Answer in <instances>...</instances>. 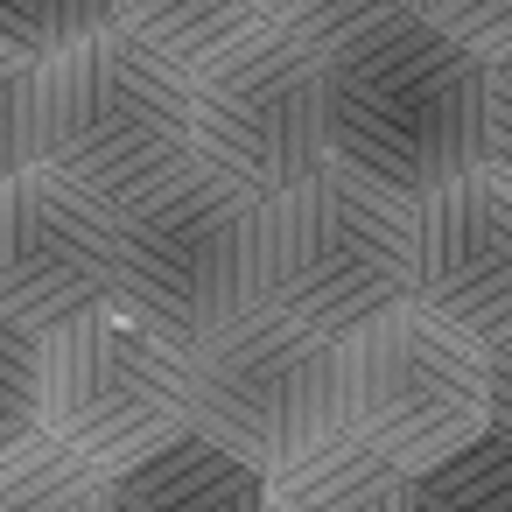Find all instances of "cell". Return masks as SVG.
I'll list each match as a JSON object with an SVG mask.
<instances>
[{"label": "cell", "mask_w": 512, "mask_h": 512, "mask_svg": "<svg viewBox=\"0 0 512 512\" xmlns=\"http://www.w3.org/2000/svg\"><path fill=\"white\" fill-rule=\"evenodd\" d=\"M323 134L337 169L421 204L484 169V64L407 15L323 64Z\"/></svg>", "instance_id": "6da1fadb"}, {"label": "cell", "mask_w": 512, "mask_h": 512, "mask_svg": "<svg viewBox=\"0 0 512 512\" xmlns=\"http://www.w3.org/2000/svg\"><path fill=\"white\" fill-rule=\"evenodd\" d=\"M190 162V71L169 57L106 29L36 64V169L127 211Z\"/></svg>", "instance_id": "7a4b0ae2"}, {"label": "cell", "mask_w": 512, "mask_h": 512, "mask_svg": "<svg viewBox=\"0 0 512 512\" xmlns=\"http://www.w3.org/2000/svg\"><path fill=\"white\" fill-rule=\"evenodd\" d=\"M120 309L183 351L267 309V204L211 169H183L120 211Z\"/></svg>", "instance_id": "3957f363"}, {"label": "cell", "mask_w": 512, "mask_h": 512, "mask_svg": "<svg viewBox=\"0 0 512 512\" xmlns=\"http://www.w3.org/2000/svg\"><path fill=\"white\" fill-rule=\"evenodd\" d=\"M407 225L414 204L337 162L316 169L267 204V309L330 344H351L358 330L414 302Z\"/></svg>", "instance_id": "277c9868"}, {"label": "cell", "mask_w": 512, "mask_h": 512, "mask_svg": "<svg viewBox=\"0 0 512 512\" xmlns=\"http://www.w3.org/2000/svg\"><path fill=\"white\" fill-rule=\"evenodd\" d=\"M190 435L218 442L246 470L281 463L344 435V344L253 309L218 337L190 344Z\"/></svg>", "instance_id": "5b68a950"}, {"label": "cell", "mask_w": 512, "mask_h": 512, "mask_svg": "<svg viewBox=\"0 0 512 512\" xmlns=\"http://www.w3.org/2000/svg\"><path fill=\"white\" fill-rule=\"evenodd\" d=\"M190 428V351L155 323L106 309L43 337V435L99 477Z\"/></svg>", "instance_id": "8992f818"}, {"label": "cell", "mask_w": 512, "mask_h": 512, "mask_svg": "<svg viewBox=\"0 0 512 512\" xmlns=\"http://www.w3.org/2000/svg\"><path fill=\"white\" fill-rule=\"evenodd\" d=\"M491 428L484 351L414 302L344 344V435L421 477Z\"/></svg>", "instance_id": "52a82bcc"}, {"label": "cell", "mask_w": 512, "mask_h": 512, "mask_svg": "<svg viewBox=\"0 0 512 512\" xmlns=\"http://www.w3.org/2000/svg\"><path fill=\"white\" fill-rule=\"evenodd\" d=\"M190 155L197 169L274 204L316 169H330L323 134V57L260 29L190 78Z\"/></svg>", "instance_id": "ba28073f"}, {"label": "cell", "mask_w": 512, "mask_h": 512, "mask_svg": "<svg viewBox=\"0 0 512 512\" xmlns=\"http://www.w3.org/2000/svg\"><path fill=\"white\" fill-rule=\"evenodd\" d=\"M120 309V211L50 169L0 183V316L36 344Z\"/></svg>", "instance_id": "9c48e42d"}, {"label": "cell", "mask_w": 512, "mask_h": 512, "mask_svg": "<svg viewBox=\"0 0 512 512\" xmlns=\"http://www.w3.org/2000/svg\"><path fill=\"white\" fill-rule=\"evenodd\" d=\"M414 309L470 337L477 351L512 337V183L470 169L463 183L414 204L407 225Z\"/></svg>", "instance_id": "30bf717a"}, {"label": "cell", "mask_w": 512, "mask_h": 512, "mask_svg": "<svg viewBox=\"0 0 512 512\" xmlns=\"http://www.w3.org/2000/svg\"><path fill=\"white\" fill-rule=\"evenodd\" d=\"M267 477L204 435H176L106 477V512H260Z\"/></svg>", "instance_id": "8fae6325"}, {"label": "cell", "mask_w": 512, "mask_h": 512, "mask_svg": "<svg viewBox=\"0 0 512 512\" xmlns=\"http://www.w3.org/2000/svg\"><path fill=\"white\" fill-rule=\"evenodd\" d=\"M407 484H414L407 470H393L365 442L337 435V442L281 463L267 477L260 512H407Z\"/></svg>", "instance_id": "7c38bea8"}, {"label": "cell", "mask_w": 512, "mask_h": 512, "mask_svg": "<svg viewBox=\"0 0 512 512\" xmlns=\"http://www.w3.org/2000/svg\"><path fill=\"white\" fill-rule=\"evenodd\" d=\"M113 29L197 78L204 64H218L225 50L253 43L274 22L267 0H113Z\"/></svg>", "instance_id": "4fadbf2b"}, {"label": "cell", "mask_w": 512, "mask_h": 512, "mask_svg": "<svg viewBox=\"0 0 512 512\" xmlns=\"http://www.w3.org/2000/svg\"><path fill=\"white\" fill-rule=\"evenodd\" d=\"M0 512H106V477L50 435H29L0 456Z\"/></svg>", "instance_id": "5bb4252c"}, {"label": "cell", "mask_w": 512, "mask_h": 512, "mask_svg": "<svg viewBox=\"0 0 512 512\" xmlns=\"http://www.w3.org/2000/svg\"><path fill=\"white\" fill-rule=\"evenodd\" d=\"M407 512H512V435L484 428L407 484Z\"/></svg>", "instance_id": "9a60e30c"}, {"label": "cell", "mask_w": 512, "mask_h": 512, "mask_svg": "<svg viewBox=\"0 0 512 512\" xmlns=\"http://www.w3.org/2000/svg\"><path fill=\"white\" fill-rule=\"evenodd\" d=\"M407 15H414V0H267V22L288 43H302L309 57H323V64L337 50H351V43L407 22Z\"/></svg>", "instance_id": "2e32d148"}, {"label": "cell", "mask_w": 512, "mask_h": 512, "mask_svg": "<svg viewBox=\"0 0 512 512\" xmlns=\"http://www.w3.org/2000/svg\"><path fill=\"white\" fill-rule=\"evenodd\" d=\"M113 29V0H0V50H15L29 64L78 50L85 36Z\"/></svg>", "instance_id": "e0dca14e"}, {"label": "cell", "mask_w": 512, "mask_h": 512, "mask_svg": "<svg viewBox=\"0 0 512 512\" xmlns=\"http://www.w3.org/2000/svg\"><path fill=\"white\" fill-rule=\"evenodd\" d=\"M43 435V344L0 316V456Z\"/></svg>", "instance_id": "ac0fdd59"}, {"label": "cell", "mask_w": 512, "mask_h": 512, "mask_svg": "<svg viewBox=\"0 0 512 512\" xmlns=\"http://www.w3.org/2000/svg\"><path fill=\"white\" fill-rule=\"evenodd\" d=\"M414 15L456 50H470L477 64L512 50V0H414Z\"/></svg>", "instance_id": "d6986e66"}, {"label": "cell", "mask_w": 512, "mask_h": 512, "mask_svg": "<svg viewBox=\"0 0 512 512\" xmlns=\"http://www.w3.org/2000/svg\"><path fill=\"white\" fill-rule=\"evenodd\" d=\"M36 169V64L0 50V183Z\"/></svg>", "instance_id": "ffe728a7"}, {"label": "cell", "mask_w": 512, "mask_h": 512, "mask_svg": "<svg viewBox=\"0 0 512 512\" xmlns=\"http://www.w3.org/2000/svg\"><path fill=\"white\" fill-rule=\"evenodd\" d=\"M484 169L512 183V50L484 64Z\"/></svg>", "instance_id": "44dd1931"}, {"label": "cell", "mask_w": 512, "mask_h": 512, "mask_svg": "<svg viewBox=\"0 0 512 512\" xmlns=\"http://www.w3.org/2000/svg\"><path fill=\"white\" fill-rule=\"evenodd\" d=\"M484 379H491V428L512 435V337L484 351Z\"/></svg>", "instance_id": "7402d4cb"}]
</instances>
